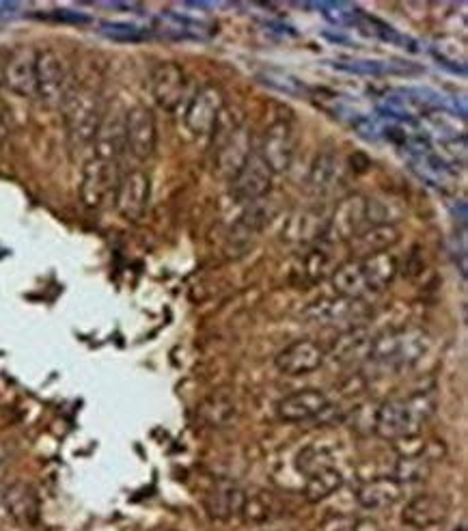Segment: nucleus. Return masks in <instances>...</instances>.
<instances>
[{
  "mask_svg": "<svg viewBox=\"0 0 468 531\" xmlns=\"http://www.w3.org/2000/svg\"><path fill=\"white\" fill-rule=\"evenodd\" d=\"M117 171L115 162L102 160V158H91L85 162L80 175V201L82 206L89 210L102 208L108 195L117 188Z\"/></svg>",
  "mask_w": 468,
  "mask_h": 531,
  "instance_id": "obj_10",
  "label": "nucleus"
},
{
  "mask_svg": "<svg viewBox=\"0 0 468 531\" xmlns=\"http://www.w3.org/2000/svg\"><path fill=\"white\" fill-rule=\"evenodd\" d=\"M37 50L31 46L13 48L5 59V87L22 98H37L35 78Z\"/></svg>",
  "mask_w": 468,
  "mask_h": 531,
  "instance_id": "obj_17",
  "label": "nucleus"
},
{
  "mask_svg": "<svg viewBox=\"0 0 468 531\" xmlns=\"http://www.w3.org/2000/svg\"><path fill=\"white\" fill-rule=\"evenodd\" d=\"M37 98L48 106H61L72 91V67L59 50L41 48L35 61Z\"/></svg>",
  "mask_w": 468,
  "mask_h": 531,
  "instance_id": "obj_6",
  "label": "nucleus"
},
{
  "mask_svg": "<svg viewBox=\"0 0 468 531\" xmlns=\"http://www.w3.org/2000/svg\"><path fill=\"white\" fill-rule=\"evenodd\" d=\"M341 486H343L341 471L335 467H326V469L307 475V482H305V488H302V493H305V499L309 503H320L328 497H333Z\"/></svg>",
  "mask_w": 468,
  "mask_h": 531,
  "instance_id": "obj_30",
  "label": "nucleus"
},
{
  "mask_svg": "<svg viewBox=\"0 0 468 531\" xmlns=\"http://www.w3.org/2000/svg\"><path fill=\"white\" fill-rule=\"evenodd\" d=\"M410 154H412V167H415V171L423 177L425 182L434 184L436 188L447 186L453 177H456V173H453V169L447 165V162L438 154H434L430 147L417 149V152H410Z\"/></svg>",
  "mask_w": 468,
  "mask_h": 531,
  "instance_id": "obj_29",
  "label": "nucleus"
},
{
  "mask_svg": "<svg viewBox=\"0 0 468 531\" xmlns=\"http://www.w3.org/2000/svg\"><path fill=\"white\" fill-rule=\"evenodd\" d=\"M328 225V214L324 208L311 206L296 210L283 229V238L294 244H309L320 242Z\"/></svg>",
  "mask_w": 468,
  "mask_h": 531,
  "instance_id": "obj_22",
  "label": "nucleus"
},
{
  "mask_svg": "<svg viewBox=\"0 0 468 531\" xmlns=\"http://www.w3.org/2000/svg\"><path fill=\"white\" fill-rule=\"evenodd\" d=\"M126 113L119 104L104 108L98 132L93 136L95 158L115 162L126 149Z\"/></svg>",
  "mask_w": 468,
  "mask_h": 531,
  "instance_id": "obj_15",
  "label": "nucleus"
},
{
  "mask_svg": "<svg viewBox=\"0 0 468 531\" xmlns=\"http://www.w3.org/2000/svg\"><path fill=\"white\" fill-rule=\"evenodd\" d=\"M205 419L210 421L212 426H225L229 421L236 417V402L227 396H212L208 402L203 404V411Z\"/></svg>",
  "mask_w": 468,
  "mask_h": 531,
  "instance_id": "obj_33",
  "label": "nucleus"
},
{
  "mask_svg": "<svg viewBox=\"0 0 468 531\" xmlns=\"http://www.w3.org/2000/svg\"><path fill=\"white\" fill-rule=\"evenodd\" d=\"M63 108V121L67 136H70L72 145L82 147L93 143V136L98 132L100 119L104 113L100 91L89 83L74 85L72 91L67 93Z\"/></svg>",
  "mask_w": 468,
  "mask_h": 531,
  "instance_id": "obj_5",
  "label": "nucleus"
},
{
  "mask_svg": "<svg viewBox=\"0 0 468 531\" xmlns=\"http://www.w3.org/2000/svg\"><path fill=\"white\" fill-rule=\"evenodd\" d=\"M5 458H7V452H5V447H3V445H0V465H3V462H5Z\"/></svg>",
  "mask_w": 468,
  "mask_h": 531,
  "instance_id": "obj_43",
  "label": "nucleus"
},
{
  "mask_svg": "<svg viewBox=\"0 0 468 531\" xmlns=\"http://www.w3.org/2000/svg\"><path fill=\"white\" fill-rule=\"evenodd\" d=\"M326 359L328 354L318 342H313V339H298V342L285 346L274 357V365H277L281 374L296 378L318 372Z\"/></svg>",
  "mask_w": 468,
  "mask_h": 531,
  "instance_id": "obj_13",
  "label": "nucleus"
},
{
  "mask_svg": "<svg viewBox=\"0 0 468 531\" xmlns=\"http://www.w3.org/2000/svg\"><path fill=\"white\" fill-rule=\"evenodd\" d=\"M341 531H382V529L376 521H371V519H356V521H350L348 527H343Z\"/></svg>",
  "mask_w": 468,
  "mask_h": 531,
  "instance_id": "obj_40",
  "label": "nucleus"
},
{
  "mask_svg": "<svg viewBox=\"0 0 468 531\" xmlns=\"http://www.w3.org/2000/svg\"><path fill=\"white\" fill-rule=\"evenodd\" d=\"M330 400L320 389H300L277 404V415L285 424H302L328 413Z\"/></svg>",
  "mask_w": 468,
  "mask_h": 531,
  "instance_id": "obj_20",
  "label": "nucleus"
},
{
  "mask_svg": "<svg viewBox=\"0 0 468 531\" xmlns=\"http://www.w3.org/2000/svg\"><path fill=\"white\" fill-rule=\"evenodd\" d=\"M3 506L9 516L20 525H33L39 519V499L29 484H13L5 490Z\"/></svg>",
  "mask_w": 468,
  "mask_h": 531,
  "instance_id": "obj_28",
  "label": "nucleus"
},
{
  "mask_svg": "<svg viewBox=\"0 0 468 531\" xmlns=\"http://www.w3.org/2000/svg\"><path fill=\"white\" fill-rule=\"evenodd\" d=\"M156 117L147 106H132L126 113V149L136 160H149L156 152Z\"/></svg>",
  "mask_w": 468,
  "mask_h": 531,
  "instance_id": "obj_12",
  "label": "nucleus"
},
{
  "mask_svg": "<svg viewBox=\"0 0 468 531\" xmlns=\"http://www.w3.org/2000/svg\"><path fill=\"white\" fill-rule=\"evenodd\" d=\"M371 316V309L365 301L356 298H322V301L309 305L305 318L320 326H339L341 331L354 329V326H365V320Z\"/></svg>",
  "mask_w": 468,
  "mask_h": 531,
  "instance_id": "obj_8",
  "label": "nucleus"
},
{
  "mask_svg": "<svg viewBox=\"0 0 468 531\" xmlns=\"http://www.w3.org/2000/svg\"><path fill=\"white\" fill-rule=\"evenodd\" d=\"M214 171L223 180H233L253 154V132L242 117L231 115L227 106L220 111L216 126L210 134Z\"/></svg>",
  "mask_w": 468,
  "mask_h": 531,
  "instance_id": "obj_3",
  "label": "nucleus"
},
{
  "mask_svg": "<svg viewBox=\"0 0 468 531\" xmlns=\"http://www.w3.org/2000/svg\"><path fill=\"white\" fill-rule=\"evenodd\" d=\"M315 9H318L322 16L335 26H354L356 16H359V11L346 3H320V5H315Z\"/></svg>",
  "mask_w": 468,
  "mask_h": 531,
  "instance_id": "obj_34",
  "label": "nucleus"
},
{
  "mask_svg": "<svg viewBox=\"0 0 468 531\" xmlns=\"http://www.w3.org/2000/svg\"><path fill=\"white\" fill-rule=\"evenodd\" d=\"M272 177L274 173L268 169L266 162L253 152L246 165L231 180V195L242 206H249V203L270 195Z\"/></svg>",
  "mask_w": 468,
  "mask_h": 531,
  "instance_id": "obj_14",
  "label": "nucleus"
},
{
  "mask_svg": "<svg viewBox=\"0 0 468 531\" xmlns=\"http://www.w3.org/2000/svg\"><path fill=\"white\" fill-rule=\"evenodd\" d=\"M225 108V95L216 85H203L186 106L184 124L197 136H210L220 111Z\"/></svg>",
  "mask_w": 468,
  "mask_h": 531,
  "instance_id": "obj_11",
  "label": "nucleus"
},
{
  "mask_svg": "<svg viewBox=\"0 0 468 531\" xmlns=\"http://www.w3.org/2000/svg\"><path fill=\"white\" fill-rule=\"evenodd\" d=\"M244 503L246 490L242 486L229 480H220L205 495V512L210 514V519L229 521L233 516H242Z\"/></svg>",
  "mask_w": 468,
  "mask_h": 531,
  "instance_id": "obj_21",
  "label": "nucleus"
},
{
  "mask_svg": "<svg viewBox=\"0 0 468 531\" xmlns=\"http://www.w3.org/2000/svg\"><path fill=\"white\" fill-rule=\"evenodd\" d=\"M281 210V201L272 195L261 197L249 206H244L242 214L238 216L236 225L231 229V240L233 242H251L255 240L261 231H264Z\"/></svg>",
  "mask_w": 468,
  "mask_h": 531,
  "instance_id": "obj_19",
  "label": "nucleus"
},
{
  "mask_svg": "<svg viewBox=\"0 0 468 531\" xmlns=\"http://www.w3.org/2000/svg\"><path fill=\"white\" fill-rule=\"evenodd\" d=\"M104 7H110V9H126V11L141 9L139 5H134V3H104Z\"/></svg>",
  "mask_w": 468,
  "mask_h": 531,
  "instance_id": "obj_41",
  "label": "nucleus"
},
{
  "mask_svg": "<svg viewBox=\"0 0 468 531\" xmlns=\"http://www.w3.org/2000/svg\"><path fill=\"white\" fill-rule=\"evenodd\" d=\"M404 497V486L393 478H374L356 488V503L363 510H387Z\"/></svg>",
  "mask_w": 468,
  "mask_h": 531,
  "instance_id": "obj_25",
  "label": "nucleus"
},
{
  "mask_svg": "<svg viewBox=\"0 0 468 531\" xmlns=\"http://www.w3.org/2000/svg\"><path fill=\"white\" fill-rule=\"evenodd\" d=\"M5 54L0 52V85H5Z\"/></svg>",
  "mask_w": 468,
  "mask_h": 531,
  "instance_id": "obj_42",
  "label": "nucleus"
},
{
  "mask_svg": "<svg viewBox=\"0 0 468 531\" xmlns=\"http://www.w3.org/2000/svg\"><path fill=\"white\" fill-rule=\"evenodd\" d=\"M430 346V335L417 326L391 329L371 339L367 363L380 367V370L404 372L415 367L428 354Z\"/></svg>",
  "mask_w": 468,
  "mask_h": 531,
  "instance_id": "obj_4",
  "label": "nucleus"
},
{
  "mask_svg": "<svg viewBox=\"0 0 468 531\" xmlns=\"http://www.w3.org/2000/svg\"><path fill=\"white\" fill-rule=\"evenodd\" d=\"M335 262H333V244H328L324 240H320V244H315L311 249V253L307 255L305 260V275L311 281H320L324 277H330L335 270Z\"/></svg>",
  "mask_w": 468,
  "mask_h": 531,
  "instance_id": "obj_32",
  "label": "nucleus"
},
{
  "mask_svg": "<svg viewBox=\"0 0 468 531\" xmlns=\"http://www.w3.org/2000/svg\"><path fill=\"white\" fill-rule=\"evenodd\" d=\"M343 182V165L335 154H320L309 169L307 188L315 197H328Z\"/></svg>",
  "mask_w": 468,
  "mask_h": 531,
  "instance_id": "obj_27",
  "label": "nucleus"
},
{
  "mask_svg": "<svg viewBox=\"0 0 468 531\" xmlns=\"http://www.w3.org/2000/svg\"><path fill=\"white\" fill-rule=\"evenodd\" d=\"M186 85L188 78L182 65L177 63H160L156 65V70L151 72L149 89L154 100L164 111H175L177 106L182 104L186 95Z\"/></svg>",
  "mask_w": 468,
  "mask_h": 531,
  "instance_id": "obj_18",
  "label": "nucleus"
},
{
  "mask_svg": "<svg viewBox=\"0 0 468 531\" xmlns=\"http://www.w3.org/2000/svg\"><path fill=\"white\" fill-rule=\"evenodd\" d=\"M102 35L117 39V42H141V39L147 37V31L139 29L134 24H121V22H104L102 26Z\"/></svg>",
  "mask_w": 468,
  "mask_h": 531,
  "instance_id": "obj_36",
  "label": "nucleus"
},
{
  "mask_svg": "<svg viewBox=\"0 0 468 531\" xmlns=\"http://www.w3.org/2000/svg\"><path fill=\"white\" fill-rule=\"evenodd\" d=\"M447 516V503L438 495L412 497L402 510V523L412 529H430L440 525Z\"/></svg>",
  "mask_w": 468,
  "mask_h": 531,
  "instance_id": "obj_24",
  "label": "nucleus"
},
{
  "mask_svg": "<svg viewBox=\"0 0 468 531\" xmlns=\"http://www.w3.org/2000/svg\"><path fill=\"white\" fill-rule=\"evenodd\" d=\"M354 128L359 130V134L363 136V139H367V141H376L378 136H380V132H382L376 126V121H371L369 117H361V115H359V119L354 121Z\"/></svg>",
  "mask_w": 468,
  "mask_h": 531,
  "instance_id": "obj_39",
  "label": "nucleus"
},
{
  "mask_svg": "<svg viewBox=\"0 0 468 531\" xmlns=\"http://www.w3.org/2000/svg\"><path fill=\"white\" fill-rule=\"evenodd\" d=\"M326 467H333V465H330V458H328V454L324 452V449L315 447V445L307 447L305 452H300L298 458H296V469L302 475H311V473L326 469Z\"/></svg>",
  "mask_w": 468,
  "mask_h": 531,
  "instance_id": "obj_35",
  "label": "nucleus"
},
{
  "mask_svg": "<svg viewBox=\"0 0 468 531\" xmlns=\"http://www.w3.org/2000/svg\"><path fill=\"white\" fill-rule=\"evenodd\" d=\"M371 225L369 221V199L354 193L343 197L333 214H328V225L322 240L328 244H339V242H350L356 234H361V231Z\"/></svg>",
  "mask_w": 468,
  "mask_h": 531,
  "instance_id": "obj_7",
  "label": "nucleus"
},
{
  "mask_svg": "<svg viewBox=\"0 0 468 531\" xmlns=\"http://www.w3.org/2000/svg\"><path fill=\"white\" fill-rule=\"evenodd\" d=\"M149 177L141 169H132L121 177L115 188L117 212L126 221H139L149 206Z\"/></svg>",
  "mask_w": 468,
  "mask_h": 531,
  "instance_id": "obj_16",
  "label": "nucleus"
},
{
  "mask_svg": "<svg viewBox=\"0 0 468 531\" xmlns=\"http://www.w3.org/2000/svg\"><path fill=\"white\" fill-rule=\"evenodd\" d=\"M436 413L432 391H415L408 398L382 402L374 417V432L382 441L415 439Z\"/></svg>",
  "mask_w": 468,
  "mask_h": 531,
  "instance_id": "obj_1",
  "label": "nucleus"
},
{
  "mask_svg": "<svg viewBox=\"0 0 468 531\" xmlns=\"http://www.w3.org/2000/svg\"><path fill=\"white\" fill-rule=\"evenodd\" d=\"M432 473V458L423 454V449L417 454H404L399 456L397 465L393 469L391 478L399 484H419L430 478Z\"/></svg>",
  "mask_w": 468,
  "mask_h": 531,
  "instance_id": "obj_31",
  "label": "nucleus"
},
{
  "mask_svg": "<svg viewBox=\"0 0 468 531\" xmlns=\"http://www.w3.org/2000/svg\"><path fill=\"white\" fill-rule=\"evenodd\" d=\"M399 242V229L391 223H371L350 242L352 257H371L378 253H389L393 244Z\"/></svg>",
  "mask_w": 468,
  "mask_h": 531,
  "instance_id": "obj_23",
  "label": "nucleus"
},
{
  "mask_svg": "<svg viewBox=\"0 0 468 531\" xmlns=\"http://www.w3.org/2000/svg\"><path fill=\"white\" fill-rule=\"evenodd\" d=\"M296 145H298V136L294 126L285 119H277L274 124L266 128L264 136H261V145L257 154L266 162L272 173H285L289 167H292Z\"/></svg>",
  "mask_w": 468,
  "mask_h": 531,
  "instance_id": "obj_9",
  "label": "nucleus"
},
{
  "mask_svg": "<svg viewBox=\"0 0 468 531\" xmlns=\"http://www.w3.org/2000/svg\"><path fill=\"white\" fill-rule=\"evenodd\" d=\"M264 80H266V85L279 89V91H285L289 95H305L307 93V87L302 85L296 76L281 72V70H268L264 74Z\"/></svg>",
  "mask_w": 468,
  "mask_h": 531,
  "instance_id": "obj_37",
  "label": "nucleus"
},
{
  "mask_svg": "<svg viewBox=\"0 0 468 531\" xmlns=\"http://www.w3.org/2000/svg\"><path fill=\"white\" fill-rule=\"evenodd\" d=\"M397 275V260L391 253H378L371 257H350L337 264L330 275V285L343 298L363 301L369 294L387 290Z\"/></svg>",
  "mask_w": 468,
  "mask_h": 531,
  "instance_id": "obj_2",
  "label": "nucleus"
},
{
  "mask_svg": "<svg viewBox=\"0 0 468 531\" xmlns=\"http://www.w3.org/2000/svg\"><path fill=\"white\" fill-rule=\"evenodd\" d=\"M371 339H374V335L365 326H354V329L341 331V335L335 339L333 350H330V357L339 365L367 363Z\"/></svg>",
  "mask_w": 468,
  "mask_h": 531,
  "instance_id": "obj_26",
  "label": "nucleus"
},
{
  "mask_svg": "<svg viewBox=\"0 0 468 531\" xmlns=\"http://www.w3.org/2000/svg\"><path fill=\"white\" fill-rule=\"evenodd\" d=\"M337 67L339 70L363 76H384L395 72L389 63H380V61H350V63H337Z\"/></svg>",
  "mask_w": 468,
  "mask_h": 531,
  "instance_id": "obj_38",
  "label": "nucleus"
}]
</instances>
